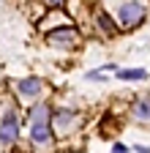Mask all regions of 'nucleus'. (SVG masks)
Instances as JSON below:
<instances>
[{
  "label": "nucleus",
  "instance_id": "1",
  "mask_svg": "<svg viewBox=\"0 0 150 153\" xmlns=\"http://www.w3.org/2000/svg\"><path fill=\"white\" fill-rule=\"evenodd\" d=\"M47 44L58 47V49H71V47H77V44H79V33L74 30L71 25L58 27V30H49V36H47Z\"/></svg>",
  "mask_w": 150,
  "mask_h": 153
},
{
  "label": "nucleus",
  "instance_id": "2",
  "mask_svg": "<svg viewBox=\"0 0 150 153\" xmlns=\"http://www.w3.org/2000/svg\"><path fill=\"white\" fill-rule=\"evenodd\" d=\"M120 22L123 27H137L142 19H145V6L139 3V0H126V3L120 6Z\"/></svg>",
  "mask_w": 150,
  "mask_h": 153
},
{
  "label": "nucleus",
  "instance_id": "3",
  "mask_svg": "<svg viewBox=\"0 0 150 153\" xmlns=\"http://www.w3.org/2000/svg\"><path fill=\"white\" fill-rule=\"evenodd\" d=\"M41 90H44V82L38 79V76H27V79L16 82V96H19L22 101H33V99H38Z\"/></svg>",
  "mask_w": 150,
  "mask_h": 153
},
{
  "label": "nucleus",
  "instance_id": "4",
  "mask_svg": "<svg viewBox=\"0 0 150 153\" xmlns=\"http://www.w3.org/2000/svg\"><path fill=\"white\" fill-rule=\"evenodd\" d=\"M16 134H19V123H16V115L8 109L3 115V120H0V142H3V145H11L16 140Z\"/></svg>",
  "mask_w": 150,
  "mask_h": 153
},
{
  "label": "nucleus",
  "instance_id": "5",
  "mask_svg": "<svg viewBox=\"0 0 150 153\" xmlns=\"http://www.w3.org/2000/svg\"><path fill=\"white\" fill-rule=\"evenodd\" d=\"M52 126H55V131H58V134H66L68 128L77 126V115L68 112V109H58V112L52 115Z\"/></svg>",
  "mask_w": 150,
  "mask_h": 153
},
{
  "label": "nucleus",
  "instance_id": "6",
  "mask_svg": "<svg viewBox=\"0 0 150 153\" xmlns=\"http://www.w3.org/2000/svg\"><path fill=\"white\" fill-rule=\"evenodd\" d=\"M30 140H33L35 145H47V142L52 140V128H49V123H33Z\"/></svg>",
  "mask_w": 150,
  "mask_h": 153
},
{
  "label": "nucleus",
  "instance_id": "7",
  "mask_svg": "<svg viewBox=\"0 0 150 153\" xmlns=\"http://www.w3.org/2000/svg\"><path fill=\"white\" fill-rule=\"evenodd\" d=\"M134 118L137 120H150V101H137L134 104Z\"/></svg>",
  "mask_w": 150,
  "mask_h": 153
},
{
  "label": "nucleus",
  "instance_id": "8",
  "mask_svg": "<svg viewBox=\"0 0 150 153\" xmlns=\"http://www.w3.org/2000/svg\"><path fill=\"white\" fill-rule=\"evenodd\" d=\"M30 120H33V123H49V107L38 104V107L30 112Z\"/></svg>",
  "mask_w": 150,
  "mask_h": 153
},
{
  "label": "nucleus",
  "instance_id": "9",
  "mask_svg": "<svg viewBox=\"0 0 150 153\" xmlns=\"http://www.w3.org/2000/svg\"><path fill=\"white\" fill-rule=\"evenodd\" d=\"M117 76H120V79H145L147 71H142V68H131V71H117Z\"/></svg>",
  "mask_w": 150,
  "mask_h": 153
},
{
  "label": "nucleus",
  "instance_id": "10",
  "mask_svg": "<svg viewBox=\"0 0 150 153\" xmlns=\"http://www.w3.org/2000/svg\"><path fill=\"white\" fill-rule=\"evenodd\" d=\"M98 25H101L104 33H115V22H112L109 14H98Z\"/></svg>",
  "mask_w": 150,
  "mask_h": 153
},
{
  "label": "nucleus",
  "instance_id": "11",
  "mask_svg": "<svg viewBox=\"0 0 150 153\" xmlns=\"http://www.w3.org/2000/svg\"><path fill=\"white\" fill-rule=\"evenodd\" d=\"M44 3H47V6H49V8H58V6H60V3H63V0H44Z\"/></svg>",
  "mask_w": 150,
  "mask_h": 153
}]
</instances>
